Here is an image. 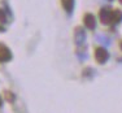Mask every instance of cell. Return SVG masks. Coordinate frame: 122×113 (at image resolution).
Wrapping results in <instances>:
<instances>
[{
	"label": "cell",
	"mask_w": 122,
	"mask_h": 113,
	"mask_svg": "<svg viewBox=\"0 0 122 113\" xmlns=\"http://www.w3.org/2000/svg\"><path fill=\"white\" fill-rule=\"evenodd\" d=\"M74 40H75V44L78 46V51L81 48H83L85 42H86V34L82 27H77L74 30Z\"/></svg>",
	"instance_id": "6da1fadb"
},
{
	"label": "cell",
	"mask_w": 122,
	"mask_h": 113,
	"mask_svg": "<svg viewBox=\"0 0 122 113\" xmlns=\"http://www.w3.org/2000/svg\"><path fill=\"white\" fill-rule=\"evenodd\" d=\"M95 59H96V61L99 64H105L109 59L108 51H107L105 48H103V47L96 48V50H95Z\"/></svg>",
	"instance_id": "7a4b0ae2"
},
{
	"label": "cell",
	"mask_w": 122,
	"mask_h": 113,
	"mask_svg": "<svg viewBox=\"0 0 122 113\" xmlns=\"http://www.w3.org/2000/svg\"><path fill=\"white\" fill-rule=\"evenodd\" d=\"M12 57L13 55L10 52V50L5 44L0 43V62H8L12 60Z\"/></svg>",
	"instance_id": "3957f363"
},
{
	"label": "cell",
	"mask_w": 122,
	"mask_h": 113,
	"mask_svg": "<svg viewBox=\"0 0 122 113\" xmlns=\"http://www.w3.org/2000/svg\"><path fill=\"white\" fill-rule=\"evenodd\" d=\"M100 21L103 22L104 25L113 24V12H110L107 8H103V9L100 10Z\"/></svg>",
	"instance_id": "277c9868"
},
{
	"label": "cell",
	"mask_w": 122,
	"mask_h": 113,
	"mask_svg": "<svg viewBox=\"0 0 122 113\" xmlns=\"http://www.w3.org/2000/svg\"><path fill=\"white\" fill-rule=\"evenodd\" d=\"M83 22H85L86 27L90 29V30H94L96 27V18H95L94 14L91 13H87L85 17H83Z\"/></svg>",
	"instance_id": "5b68a950"
},
{
	"label": "cell",
	"mask_w": 122,
	"mask_h": 113,
	"mask_svg": "<svg viewBox=\"0 0 122 113\" xmlns=\"http://www.w3.org/2000/svg\"><path fill=\"white\" fill-rule=\"evenodd\" d=\"M62 3V7L64 9L66 10L68 14H71L73 13V9H74V0H61Z\"/></svg>",
	"instance_id": "8992f818"
},
{
	"label": "cell",
	"mask_w": 122,
	"mask_h": 113,
	"mask_svg": "<svg viewBox=\"0 0 122 113\" xmlns=\"http://www.w3.org/2000/svg\"><path fill=\"white\" fill-rule=\"evenodd\" d=\"M122 21V12L121 10H114L113 12V24H120Z\"/></svg>",
	"instance_id": "52a82bcc"
},
{
	"label": "cell",
	"mask_w": 122,
	"mask_h": 113,
	"mask_svg": "<svg viewBox=\"0 0 122 113\" xmlns=\"http://www.w3.org/2000/svg\"><path fill=\"white\" fill-rule=\"evenodd\" d=\"M0 22H1V24H5V22H7V14H5L4 9H1V8H0Z\"/></svg>",
	"instance_id": "ba28073f"
},
{
	"label": "cell",
	"mask_w": 122,
	"mask_h": 113,
	"mask_svg": "<svg viewBox=\"0 0 122 113\" xmlns=\"http://www.w3.org/2000/svg\"><path fill=\"white\" fill-rule=\"evenodd\" d=\"M1 103H3V100H1V96H0V107H1Z\"/></svg>",
	"instance_id": "9c48e42d"
},
{
	"label": "cell",
	"mask_w": 122,
	"mask_h": 113,
	"mask_svg": "<svg viewBox=\"0 0 122 113\" xmlns=\"http://www.w3.org/2000/svg\"><path fill=\"white\" fill-rule=\"evenodd\" d=\"M120 3H121V4H122V0H120Z\"/></svg>",
	"instance_id": "30bf717a"
}]
</instances>
